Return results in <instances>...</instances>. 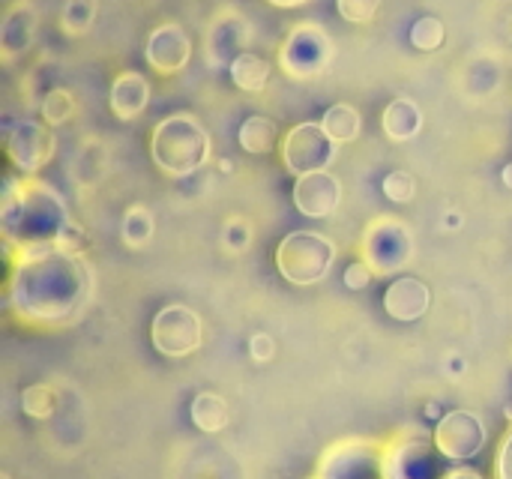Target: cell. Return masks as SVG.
Here are the masks:
<instances>
[{"label":"cell","instance_id":"1","mask_svg":"<svg viewBox=\"0 0 512 479\" xmlns=\"http://www.w3.org/2000/svg\"><path fill=\"white\" fill-rule=\"evenodd\" d=\"M90 270L81 255L57 249L15 261L9 276V309L24 324L54 327L75 318L90 297Z\"/></svg>","mask_w":512,"mask_h":479},{"label":"cell","instance_id":"2","mask_svg":"<svg viewBox=\"0 0 512 479\" xmlns=\"http://www.w3.org/2000/svg\"><path fill=\"white\" fill-rule=\"evenodd\" d=\"M66 222L69 213L51 186L39 180H3V237L12 249V261L54 249Z\"/></svg>","mask_w":512,"mask_h":479},{"label":"cell","instance_id":"3","mask_svg":"<svg viewBox=\"0 0 512 479\" xmlns=\"http://www.w3.org/2000/svg\"><path fill=\"white\" fill-rule=\"evenodd\" d=\"M210 147H213L210 132L189 111L168 114L150 132V159H153V165L162 174L177 177V180L195 174L198 168H204L207 159H210Z\"/></svg>","mask_w":512,"mask_h":479},{"label":"cell","instance_id":"4","mask_svg":"<svg viewBox=\"0 0 512 479\" xmlns=\"http://www.w3.org/2000/svg\"><path fill=\"white\" fill-rule=\"evenodd\" d=\"M336 261V246L330 237L318 231H291L276 246V270L288 285L309 288L327 279L330 267Z\"/></svg>","mask_w":512,"mask_h":479},{"label":"cell","instance_id":"5","mask_svg":"<svg viewBox=\"0 0 512 479\" xmlns=\"http://www.w3.org/2000/svg\"><path fill=\"white\" fill-rule=\"evenodd\" d=\"M441 459L435 438L429 441L420 432H405L384 444L381 479H444Z\"/></svg>","mask_w":512,"mask_h":479},{"label":"cell","instance_id":"6","mask_svg":"<svg viewBox=\"0 0 512 479\" xmlns=\"http://www.w3.org/2000/svg\"><path fill=\"white\" fill-rule=\"evenodd\" d=\"M330 57H333V39L315 21L297 24L279 45V69L297 81H309V78L321 75L327 69Z\"/></svg>","mask_w":512,"mask_h":479},{"label":"cell","instance_id":"7","mask_svg":"<svg viewBox=\"0 0 512 479\" xmlns=\"http://www.w3.org/2000/svg\"><path fill=\"white\" fill-rule=\"evenodd\" d=\"M411 255H414V237L408 225L390 216L369 222L363 234V261L372 267L375 276H393L405 270Z\"/></svg>","mask_w":512,"mask_h":479},{"label":"cell","instance_id":"8","mask_svg":"<svg viewBox=\"0 0 512 479\" xmlns=\"http://www.w3.org/2000/svg\"><path fill=\"white\" fill-rule=\"evenodd\" d=\"M150 342L153 348L168 360H183L195 354L204 342V324L198 312H192L183 303H171L162 312H156L150 324Z\"/></svg>","mask_w":512,"mask_h":479},{"label":"cell","instance_id":"9","mask_svg":"<svg viewBox=\"0 0 512 479\" xmlns=\"http://www.w3.org/2000/svg\"><path fill=\"white\" fill-rule=\"evenodd\" d=\"M336 141L324 132L321 123H300L294 129H288V135L279 144L282 153V165L294 174H315V171H327L330 162L336 159Z\"/></svg>","mask_w":512,"mask_h":479},{"label":"cell","instance_id":"10","mask_svg":"<svg viewBox=\"0 0 512 479\" xmlns=\"http://www.w3.org/2000/svg\"><path fill=\"white\" fill-rule=\"evenodd\" d=\"M3 147L9 162L21 171V174H36L39 168H45L54 156V135L45 123L39 120H18L6 129L3 135Z\"/></svg>","mask_w":512,"mask_h":479},{"label":"cell","instance_id":"11","mask_svg":"<svg viewBox=\"0 0 512 479\" xmlns=\"http://www.w3.org/2000/svg\"><path fill=\"white\" fill-rule=\"evenodd\" d=\"M381 453L378 441H345L324 453L321 479H381Z\"/></svg>","mask_w":512,"mask_h":479},{"label":"cell","instance_id":"12","mask_svg":"<svg viewBox=\"0 0 512 479\" xmlns=\"http://www.w3.org/2000/svg\"><path fill=\"white\" fill-rule=\"evenodd\" d=\"M432 438L447 462H465L486 447V426L471 411H450L438 420Z\"/></svg>","mask_w":512,"mask_h":479},{"label":"cell","instance_id":"13","mask_svg":"<svg viewBox=\"0 0 512 479\" xmlns=\"http://www.w3.org/2000/svg\"><path fill=\"white\" fill-rule=\"evenodd\" d=\"M192 57V42L186 36V30L177 21H165L159 24L150 36H147V48H144V60L156 75H177L186 69Z\"/></svg>","mask_w":512,"mask_h":479},{"label":"cell","instance_id":"14","mask_svg":"<svg viewBox=\"0 0 512 479\" xmlns=\"http://www.w3.org/2000/svg\"><path fill=\"white\" fill-rule=\"evenodd\" d=\"M294 204L309 219H330L342 204V183L330 171L303 174L294 183Z\"/></svg>","mask_w":512,"mask_h":479},{"label":"cell","instance_id":"15","mask_svg":"<svg viewBox=\"0 0 512 479\" xmlns=\"http://www.w3.org/2000/svg\"><path fill=\"white\" fill-rule=\"evenodd\" d=\"M429 303H432V291L417 276H399L384 291V309H387V315L393 321H402V324L420 321L429 312Z\"/></svg>","mask_w":512,"mask_h":479},{"label":"cell","instance_id":"16","mask_svg":"<svg viewBox=\"0 0 512 479\" xmlns=\"http://www.w3.org/2000/svg\"><path fill=\"white\" fill-rule=\"evenodd\" d=\"M246 21L237 15V12H222L213 24H210V33H207V57L213 66H231L243 51V42H246Z\"/></svg>","mask_w":512,"mask_h":479},{"label":"cell","instance_id":"17","mask_svg":"<svg viewBox=\"0 0 512 479\" xmlns=\"http://www.w3.org/2000/svg\"><path fill=\"white\" fill-rule=\"evenodd\" d=\"M150 102V81L141 75V72H120L114 81H111V90H108V105H111V114L123 123L135 120Z\"/></svg>","mask_w":512,"mask_h":479},{"label":"cell","instance_id":"18","mask_svg":"<svg viewBox=\"0 0 512 479\" xmlns=\"http://www.w3.org/2000/svg\"><path fill=\"white\" fill-rule=\"evenodd\" d=\"M33 33H36V9L27 0H15L3 12V33H0L3 57L12 60L21 51H27L33 42Z\"/></svg>","mask_w":512,"mask_h":479},{"label":"cell","instance_id":"19","mask_svg":"<svg viewBox=\"0 0 512 479\" xmlns=\"http://www.w3.org/2000/svg\"><path fill=\"white\" fill-rule=\"evenodd\" d=\"M381 129H384V135L390 141H411V138H417V132L423 129V111H420V105L411 102V99H405V96L393 99L384 108V114H381Z\"/></svg>","mask_w":512,"mask_h":479},{"label":"cell","instance_id":"20","mask_svg":"<svg viewBox=\"0 0 512 479\" xmlns=\"http://www.w3.org/2000/svg\"><path fill=\"white\" fill-rule=\"evenodd\" d=\"M270 72H273L270 60H264V57L255 54V51H243V54L228 66V75H231L234 87L243 90V93H261V90H267Z\"/></svg>","mask_w":512,"mask_h":479},{"label":"cell","instance_id":"21","mask_svg":"<svg viewBox=\"0 0 512 479\" xmlns=\"http://www.w3.org/2000/svg\"><path fill=\"white\" fill-rule=\"evenodd\" d=\"M237 141L246 153H273L282 141H279V126L276 120L264 117V114H249L243 123H240V132H237Z\"/></svg>","mask_w":512,"mask_h":479},{"label":"cell","instance_id":"22","mask_svg":"<svg viewBox=\"0 0 512 479\" xmlns=\"http://www.w3.org/2000/svg\"><path fill=\"white\" fill-rule=\"evenodd\" d=\"M189 417L195 423V429H201L204 435H219L228 426V402L216 393H198L189 405Z\"/></svg>","mask_w":512,"mask_h":479},{"label":"cell","instance_id":"23","mask_svg":"<svg viewBox=\"0 0 512 479\" xmlns=\"http://www.w3.org/2000/svg\"><path fill=\"white\" fill-rule=\"evenodd\" d=\"M321 126L324 132L336 141V144H351L357 135H360V126H363V117L354 105L348 102H336L324 111L321 117Z\"/></svg>","mask_w":512,"mask_h":479},{"label":"cell","instance_id":"24","mask_svg":"<svg viewBox=\"0 0 512 479\" xmlns=\"http://www.w3.org/2000/svg\"><path fill=\"white\" fill-rule=\"evenodd\" d=\"M153 231H156V222H153V213H150L147 207L135 204V207L126 210L120 234H123V243H126L129 249H144V246L150 243Z\"/></svg>","mask_w":512,"mask_h":479},{"label":"cell","instance_id":"25","mask_svg":"<svg viewBox=\"0 0 512 479\" xmlns=\"http://www.w3.org/2000/svg\"><path fill=\"white\" fill-rule=\"evenodd\" d=\"M96 18V0H66L60 9V30L66 36H81Z\"/></svg>","mask_w":512,"mask_h":479},{"label":"cell","instance_id":"26","mask_svg":"<svg viewBox=\"0 0 512 479\" xmlns=\"http://www.w3.org/2000/svg\"><path fill=\"white\" fill-rule=\"evenodd\" d=\"M444 39H447L444 21L435 15H423L411 24V45L420 51H438L444 45Z\"/></svg>","mask_w":512,"mask_h":479},{"label":"cell","instance_id":"27","mask_svg":"<svg viewBox=\"0 0 512 479\" xmlns=\"http://www.w3.org/2000/svg\"><path fill=\"white\" fill-rule=\"evenodd\" d=\"M39 111H42V120H45L48 126H60V123H66V120L75 114V96H72L66 87H51V90L45 93Z\"/></svg>","mask_w":512,"mask_h":479},{"label":"cell","instance_id":"28","mask_svg":"<svg viewBox=\"0 0 512 479\" xmlns=\"http://www.w3.org/2000/svg\"><path fill=\"white\" fill-rule=\"evenodd\" d=\"M54 405H57L54 390L45 387V384H33V387H27V390L21 393V408H24V414L33 417V420H48V417L54 414Z\"/></svg>","mask_w":512,"mask_h":479},{"label":"cell","instance_id":"29","mask_svg":"<svg viewBox=\"0 0 512 479\" xmlns=\"http://www.w3.org/2000/svg\"><path fill=\"white\" fill-rule=\"evenodd\" d=\"M381 9V0H336V12L348 24H369Z\"/></svg>","mask_w":512,"mask_h":479},{"label":"cell","instance_id":"30","mask_svg":"<svg viewBox=\"0 0 512 479\" xmlns=\"http://www.w3.org/2000/svg\"><path fill=\"white\" fill-rule=\"evenodd\" d=\"M417 192V180L408 174V171H393L384 177V195L393 201V204H408Z\"/></svg>","mask_w":512,"mask_h":479},{"label":"cell","instance_id":"31","mask_svg":"<svg viewBox=\"0 0 512 479\" xmlns=\"http://www.w3.org/2000/svg\"><path fill=\"white\" fill-rule=\"evenodd\" d=\"M222 240L231 252H243L249 243H252V225L240 216H231L225 222V231H222Z\"/></svg>","mask_w":512,"mask_h":479},{"label":"cell","instance_id":"32","mask_svg":"<svg viewBox=\"0 0 512 479\" xmlns=\"http://www.w3.org/2000/svg\"><path fill=\"white\" fill-rule=\"evenodd\" d=\"M54 249H57V252H66V255H81V249H84V228H78V225L69 219L66 228L57 234Z\"/></svg>","mask_w":512,"mask_h":479},{"label":"cell","instance_id":"33","mask_svg":"<svg viewBox=\"0 0 512 479\" xmlns=\"http://www.w3.org/2000/svg\"><path fill=\"white\" fill-rule=\"evenodd\" d=\"M372 267L366 264V261H354L348 270H345V285L351 288V291H363V288H369V282H372Z\"/></svg>","mask_w":512,"mask_h":479},{"label":"cell","instance_id":"34","mask_svg":"<svg viewBox=\"0 0 512 479\" xmlns=\"http://www.w3.org/2000/svg\"><path fill=\"white\" fill-rule=\"evenodd\" d=\"M249 354H252L255 363H267V360H273V354H276V342H273L267 333H255V336L249 339Z\"/></svg>","mask_w":512,"mask_h":479},{"label":"cell","instance_id":"35","mask_svg":"<svg viewBox=\"0 0 512 479\" xmlns=\"http://www.w3.org/2000/svg\"><path fill=\"white\" fill-rule=\"evenodd\" d=\"M495 474H498V479H512V429H510V435L504 438L501 450H498V459H495Z\"/></svg>","mask_w":512,"mask_h":479},{"label":"cell","instance_id":"36","mask_svg":"<svg viewBox=\"0 0 512 479\" xmlns=\"http://www.w3.org/2000/svg\"><path fill=\"white\" fill-rule=\"evenodd\" d=\"M444 479H486V477H480L477 471H468V468H459V471H450L447 477Z\"/></svg>","mask_w":512,"mask_h":479},{"label":"cell","instance_id":"37","mask_svg":"<svg viewBox=\"0 0 512 479\" xmlns=\"http://www.w3.org/2000/svg\"><path fill=\"white\" fill-rule=\"evenodd\" d=\"M270 6H279V9H297V6H303L306 0H267Z\"/></svg>","mask_w":512,"mask_h":479},{"label":"cell","instance_id":"38","mask_svg":"<svg viewBox=\"0 0 512 479\" xmlns=\"http://www.w3.org/2000/svg\"><path fill=\"white\" fill-rule=\"evenodd\" d=\"M501 180H504V186L512 189V162L510 165H504V171H501Z\"/></svg>","mask_w":512,"mask_h":479},{"label":"cell","instance_id":"39","mask_svg":"<svg viewBox=\"0 0 512 479\" xmlns=\"http://www.w3.org/2000/svg\"><path fill=\"white\" fill-rule=\"evenodd\" d=\"M3 479H12V477H9V474H3Z\"/></svg>","mask_w":512,"mask_h":479},{"label":"cell","instance_id":"40","mask_svg":"<svg viewBox=\"0 0 512 479\" xmlns=\"http://www.w3.org/2000/svg\"><path fill=\"white\" fill-rule=\"evenodd\" d=\"M318 479H321V477H318Z\"/></svg>","mask_w":512,"mask_h":479}]
</instances>
